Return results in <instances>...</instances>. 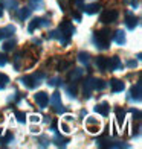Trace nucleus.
Returning a JSON list of instances; mask_svg holds the SVG:
<instances>
[{
    "instance_id": "obj_27",
    "label": "nucleus",
    "mask_w": 142,
    "mask_h": 149,
    "mask_svg": "<svg viewBox=\"0 0 142 149\" xmlns=\"http://www.w3.org/2000/svg\"><path fill=\"white\" fill-rule=\"evenodd\" d=\"M15 49V41L12 40V41H6L5 44H3V50L5 52H12Z\"/></svg>"
},
{
    "instance_id": "obj_23",
    "label": "nucleus",
    "mask_w": 142,
    "mask_h": 149,
    "mask_svg": "<svg viewBox=\"0 0 142 149\" xmlns=\"http://www.w3.org/2000/svg\"><path fill=\"white\" fill-rule=\"evenodd\" d=\"M53 143L57 146H66V143H69V139L67 137H61L60 134H57L55 137H53Z\"/></svg>"
},
{
    "instance_id": "obj_45",
    "label": "nucleus",
    "mask_w": 142,
    "mask_h": 149,
    "mask_svg": "<svg viewBox=\"0 0 142 149\" xmlns=\"http://www.w3.org/2000/svg\"><path fill=\"white\" fill-rule=\"evenodd\" d=\"M64 119H66V120H67V122H70V120H73V117H72V116H66V117H64Z\"/></svg>"
},
{
    "instance_id": "obj_2",
    "label": "nucleus",
    "mask_w": 142,
    "mask_h": 149,
    "mask_svg": "<svg viewBox=\"0 0 142 149\" xmlns=\"http://www.w3.org/2000/svg\"><path fill=\"white\" fill-rule=\"evenodd\" d=\"M46 78V74L43 72H40V73H34V74H29V76H23L22 79H20V84L25 85L26 88H29V90H34L37 85L41 84V81Z\"/></svg>"
},
{
    "instance_id": "obj_16",
    "label": "nucleus",
    "mask_w": 142,
    "mask_h": 149,
    "mask_svg": "<svg viewBox=\"0 0 142 149\" xmlns=\"http://www.w3.org/2000/svg\"><path fill=\"white\" fill-rule=\"evenodd\" d=\"M0 5H2V8H6L9 11H17L18 2L17 0H0Z\"/></svg>"
},
{
    "instance_id": "obj_9",
    "label": "nucleus",
    "mask_w": 142,
    "mask_h": 149,
    "mask_svg": "<svg viewBox=\"0 0 142 149\" xmlns=\"http://www.w3.org/2000/svg\"><path fill=\"white\" fill-rule=\"evenodd\" d=\"M35 102L40 108H46L47 104H49V94L44 93V91H38L35 94Z\"/></svg>"
},
{
    "instance_id": "obj_35",
    "label": "nucleus",
    "mask_w": 142,
    "mask_h": 149,
    "mask_svg": "<svg viewBox=\"0 0 142 149\" xmlns=\"http://www.w3.org/2000/svg\"><path fill=\"white\" fill-rule=\"evenodd\" d=\"M72 3H73V6H77V8H83L84 0H72Z\"/></svg>"
},
{
    "instance_id": "obj_18",
    "label": "nucleus",
    "mask_w": 142,
    "mask_h": 149,
    "mask_svg": "<svg viewBox=\"0 0 142 149\" xmlns=\"http://www.w3.org/2000/svg\"><path fill=\"white\" fill-rule=\"evenodd\" d=\"M31 12H32V9L29 8V6H28V8H22V9L17 11V18L22 20V22H25V20L31 15Z\"/></svg>"
},
{
    "instance_id": "obj_19",
    "label": "nucleus",
    "mask_w": 142,
    "mask_h": 149,
    "mask_svg": "<svg viewBox=\"0 0 142 149\" xmlns=\"http://www.w3.org/2000/svg\"><path fill=\"white\" fill-rule=\"evenodd\" d=\"M113 40H115V43L119 44V46L125 44V32L124 31H116V32H115Z\"/></svg>"
},
{
    "instance_id": "obj_44",
    "label": "nucleus",
    "mask_w": 142,
    "mask_h": 149,
    "mask_svg": "<svg viewBox=\"0 0 142 149\" xmlns=\"http://www.w3.org/2000/svg\"><path fill=\"white\" fill-rule=\"evenodd\" d=\"M138 5H139L138 0H131V6H138Z\"/></svg>"
},
{
    "instance_id": "obj_24",
    "label": "nucleus",
    "mask_w": 142,
    "mask_h": 149,
    "mask_svg": "<svg viewBox=\"0 0 142 149\" xmlns=\"http://www.w3.org/2000/svg\"><path fill=\"white\" fill-rule=\"evenodd\" d=\"M115 113H116V120H118V123H119V125H122V123H124V119H125V113H124V110H121V108H116V110H115Z\"/></svg>"
},
{
    "instance_id": "obj_40",
    "label": "nucleus",
    "mask_w": 142,
    "mask_h": 149,
    "mask_svg": "<svg viewBox=\"0 0 142 149\" xmlns=\"http://www.w3.org/2000/svg\"><path fill=\"white\" fill-rule=\"evenodd\" d=\"M38 120H40V116H35V114L31 116V122H38Z\"/></svg>"
},
{
    "instance_id": "obj_26",
    "label": "nucleus",
    "mask_w": 142,
    "mask_h": 149,
    "mask_svg": "<svg viewBox=\"0 0 142 149\" xmlns=\"http://www.w3.org/2000/svg\"><path fill=\"white\" fill-rule=\"evenodd\" d=\"M29 8L31 9H43V3H41V0H31L29 2Z\"/></svg>"
},
{
    "instance_id": "obj_21",
    "label": "nucleus",
    "mask_w": 142,
    "mask_h": 149,
    "mask_svg": "<svg viewBox=\"0 0 142 149\" xmlns=\"http://www.w3.org/2000/svg\"><path fill=\"white\" fill-rule=\"evenodd\" d=\"M96 69L98 70H101V72H105V69H107V58L105 56H98L96 58Z\"/></svg>"
},
{
    "instance_id": "obj_20",
    "label": "nucleus",
    "mask_w": 142,
    "mask_h": 149,
    "mask_svg": "<svg viewBox=\"0 0 142 149\" xmlns=\"http://www.w3.org/2000/svg\"><path fill=\"white\" fill-rule=\"evenodd\" d=\"M83 73H84V70H83V69H73V70L69 73V79L75 82V81H78V79L83 78Z\"/></svg>"
},
{
    "instance_id": "obj_10",
    "label": "nucleus",
    "mask_w": 142,
    "mask_h": 149,
    "mask_svg": "<svg viewBox=\"0 0 142 149\" xmlns=\"http://www.w3.org/2000/svg\"><path fill=\"white\" fill-rule=\"evenodd\" d=\"M141 87H142L141 82H136L130 90V99L134 102H141Z\"/></svg>"
},
{
    "instance_id": "obj_37",
    "label": "nucleus",
    "mask_w": 142,
    "mask_h": 149,
    "mask_svg": "<svg viewBox=\"0 0 142 149\" xmlns=\"http://www.w3.org/2000/svg\"><path fill=\"white\" fill-rule=\"evenodd\" d=\"M6 61H8V59H6V56L3 55V53H0V65L3 67V65L6 64Z\"/></svg>"
},
{
    "instance_id": "obj_46",
    "label": "nucleus",
    "mask_w": 142,
    "mask_h": 149,
    "mask_svg": "<svg viewBox=\"0 0 142 149\" xmlns=\"http://www.w3.org/2000/svg\"><path fill=\"white\" fill-rule=\"evenodd\" d=\"M3 17V8H2V5H0V18Z\"/></svg>"
},
{
    "instance_id": "obj_30",
    "label": "nucleus",
    "mask_w": 142,
    "mask_h": 149,
    "mask_svg": "<svg viewBox=\"0 0 142 149\" xmlns=\"http://www.w3.org/2000/svg\"><path fill=\"white\" fill-rule=\"evenodd\" d=\"M61 82H63L61 78H51L47 84H49L51 87H58V85H61Z\"/></svg>"
},
{
    "instance_id": "obj_36",
    "label": "nucleus",
    "mask_w": 142,
    "mask_h": 149,
    "mask_svg": "<svg viewBox=\"0 0 142 149\" xmlns=\"http://www.w3.org/2000/svg\"><path fill=\"white\" fill-rule=\"evenodd\" d=\"M67 67H70V63H67V61H63V63H60V70H64Z\"/></svg>"
},
{
    "instance_id": "obj_42",
    "label": "nucleus",
    "mask_w": 142,
    "mask_h": 149,
    "mask_svg": "<svg viewBox=\"0 0 142 149\" xmlns=\"http://www.w3.org/2000/svg\"><path fill=\"white\" fill-rule=\"evenodd\" d=\"M136 61H128V63H127V65H130V67H136Z\"/></svg>"
},
{
    "instance_id": "obj_29",
    "label": "nucleus",
    "mask_w": 142,
    "mask_h": 149,
    "mask_svg": "<svg viewBox=\"0 0 142 149\" xmlns=\"http://www.w3.org/2000/svg\"><path fill=\"white\" fill-rule=\"evenodd\" d=\"M105 82L103 79H95V90H103V88H105Z\"/></svg>"
},
{
    "instance_id": "obj_4",
    "label": "nucleus",
    "mask_w": 142,
    "mask_h": 149,
    "mask_svg": "<svg viewBox=\"0 0 142 149\" xmlns=\"http://www.w3.org/2000/svg\"><path fill=\"white\" fill-rule=\"evenodd\" d=\"M49 24H51V22H49L47 18H43V17H35V18H32V22L29 23L28 31H29V32H34V31L38 29V28H47Z\"/></svg>"
},
{
    "instance_id": "obj_15",
    "label": "nucleus",
    "mask_w": 142,
    "mask_h": 149,
    "mask_svg": "<svg viewBox=\"0 0 142 149\" xmlns=\"http://www.w3.org/2000/svg\"><path fill=\"white\" fill-rule=\"evenodd\" d=\"M92 90H95V79L93 78H89L84 82V96L86 97H90Z\"/></svg>"
},
{
    "instance_id": "obj_12",
    "label": "nucleus",
    "mask_w": 142,
    "mask_h": 149,
    "mask_svg": "<svg viewBox=\"0 0 142 149\" xmlns=\"http://www.w3.org/2000/svg\"><path fill=\"white\" fill-rule=\"evenodd\" d=\"M95 111H96L98 114H101V116H109L110 105L107 104V102H101V104H98L96 107H95Z\"/></svg>"
},
{
    "instance_id": "obj_3",
    "label": "nucleus",
    "mask_w": 142,
    "mask_h": 149,
    "mask_svg": "<svg viewBox=\"0 0 142 149\" xmlns=\"http://www.w3.org/2000/svg\"><path fill=\"white\" fill-rule=\"evenodd\" d=\"M49 102H51V105L53 107V111H55V113H58V114L66 113V108H64L63 104H61V93L55 91V93L52 94V97L49 99Z\"/></svg>"
},
{
    "instance_id": "obj_11",
    "label": "nucleus",
    "mask_w": 142,
    "mask_h": 149,
    "mask_svg": "<svg viewBox=\"0 0 142 149\" xmlns=\"http://www.w3.org/2000/svg\"><path fill=\"white\" fill-rule=\"evenodd\" d=\"M12 33H15V28L12 24H8L5 28L0 29V40H5L8 37H12Z\"/></svg>"
},
{
    "instance_id": "obj_32",
    "label": "nucleus",
    "mask_w": 142,
    "mask_h": 149,
    "mask_svg": "<svg viewBox=\"0 0 142 149\" xmlns=\"http://www.w3.org/2000/svg\"><path fill=\"white\" fill-rule=\"evenodd\" d=\"M20 59H22V53H17L14 56V67L15 70H20Z\"/></svg>"
},
{
    "instance_id": "obj_39",
    "label": "nucleus",
    "mask_w": 142,
    "mask_h": 149,
    "mask_svg": "<svg viewBox=\"0 0 142 149\" xmlns=\"http://www.w3.org/2000/svg\"><path fill=\"white\" fill-rule=\"evenodd\" d=\"M61 130H63L64 132H70V131H69V126H67L66 123H61Z\"/></svg>"
},
{
    "instance_id": "obj_14",
    "label": "nucleus",
    "mask_w": 142,
    "mask_h": 149,
    "mask_svg": "<svg viewBox=\"0 0 142 149\" xmlns=\"http://www.w3.org/2000/svg\"><path fill=\"white\" fill-rule=\"evenodd\" d=\"M125 24H127L128 29H134L138 26V18L134 17L131 12H127V15H125Z\"/></svg>"
},
{
    "instance_id": "obj_31",
    "label": "nucleus",
    "mask_w": 142,
    "mask_h": 149,
    "mask_svg": "<svg viewBox=\"0 0 142 149\" xmlns=\"http://www.w3.org/2000/svg\"><path fill=\"white\" fill-rule=\"evenodd\" d=\"M15 119L20 122V123H25L26 122V114L23 111H15Z\"/></svg>"
},
{
    "instance_id": "obj_13",
    "label": "nucleus",
    "mask_w": 142,
    "mask_h": 149,
    "mask_svg": "<svg viewBox=\"0 0 142 149\" xmlns=\"http://www.w3.org/2000/svg\"><path fill=\"white\" fill-rule=\"evenodd\" d=\"M110 88H112L113 93H119L125 88V85H124L122 81H119V79H112L110 81Z\"/></svg>"
},
{
    "instance_id": "obj_25",
    "label": "nucleus",
    "mask_w": 142,
    "mask_h": 149,
    "mask_svg": "<svg viewBox=\"0 0 142 149\" xmlns=\"http://www.w3.org/2000/svg\"><path fill=\"white\" fill-rule=\"evenodd\" d=\"M66 93L69 94L70 97H75V96H77V85H75V84L67 85V87H66Z\"/></svg>"
},
{
    "instance_id": "obj_43",
    "label": "nucleus",
    "mask_w": 142,
    "mask_h": 149,
    "mask_svg": "<svg viewBox=\"0 0 142 149\" xmlns=\"http://www.w3.org/2000/svg\"><path fill=\"white\" fill-rule=\"evenodd\" d=\"M51 128H52V131H57V122H55V120L52 122V126H51Z\"/></svg>"
},
{
    "instance_id": "obj_8",
    "label": "nucleus",
    "mask_w": 142,
    "mask_h": 149,
    "mask_svg": "<svg viewBox=\"0 0 142 149\" xmlns=\"http://www.w3.org/2000/svg\"><path fill=\"white\" fill-rule=\"evenodd\" d=\"M58 29L61 31L66 37H72L73 33H75L77 31H75V28H73V24L70 23V22H67V20H64V22H61L60 23V26H58Z\"/></svg>"
},
{
    "instance_id": "obj_1",
    "label": "nucleus",
    "mask_w": 142,
    "mask_h": 149,
    "mask_svg": "<svg viewBox=\"0 0 142 149\" xmlns=\"http://www.w3.org/2000/svg\"><path fill=\"white\" fill-rule=\"evenodd\" d=\"M92 41L95 44L96 49H109L110 47V31L109 29H103V31H98L93 33L92 37Z\"/></svg>"
},
{
    "instance_id": "obj_6",
    "label": "nucleus",
    "mask_w": 142,
    "mask_h": 149,
    "mask_svg": "<svg viewBox=\"0 0 142 149\" xmlns=\"http://www.w3.org/2000/svg\"><path fill=\"white\" fill-rule=\"evenodd\" d=\"M47 38H51V40H58V41L61 43L63 46H69V41H70L69 37H66L60 29H58V31H52V32H49Z\"/></svg>"
},
{
    "instance_id": "obj_22",
    "label": "nucleus",
    "mask_w": 142,
    "mask_h": 149,
    "mask_svg": "<svg viewBox=\"0 0 142 149\" xmlns=\"http://www.w3.org/2000/svg\"><path fill=\"white\" fill-rule=\"evenodd\" d=\"M78 59H79V63H83V64L87 65V64L90 63V53L89 52H84V50L79 52L78 53Z\"/></svg>"
},
{
    "instance_id": "obj_33",
    "label": "nucleus",
    "mask_w": 142,
    "mask_h": 149,
    "mask_svg": "<svg viewBox=\"0 0 142 149\" xmlns=\"http://www.w3.org/2000/svg\"><path fill=\"white\" fill-rule=\"evenodd\" d=\"M12 139H14V135H12V132H8V134L5 135V137L2 139V145H6V143H8V141H11Z\"/></svg>"
},
{
    "instance_id": "obj_7",
    "label": "nucleus",
    "mask_w": 142,
    "mask_h": 149,
    "mask_svg": "<svg viewBox=\"0 0 142 149\" xmlns=\"http://www.w3.org/2000/svg\"><path fill=\"white\" fill-rule=\"evenodd\" d=\"M122 69V63L118 56H112V58H107V69L105 70H110V72H116Z\"/></svg>"
},
{
    "instance_id": "obj_28",
    "label": "nucleus",
    "mask_w": 142,
    "mask_h": 149,
    "mask_svg": "<svg viewBox=\"0 0 142 149\" xmlns=\"http://www.w3.org/2000/svg\"><path fill=\"white\" fill-rule=\"evenodd\" d=\"M8 82H9V78L3 73H0V90H3L5 87L8 85Z\"/></svg>"
},
{
    "instance_id": "obj_38",
    "label": "nucleus",
    "mask_w": 142,
    "mask_h": 149,
    "mask_svg": "<svg viewBox=\"0 0 142 149\" xmlns=\"http://www.w3.org/2000/svg\"><path fill=\"white\" fill-rule=\"evenodd\" d=\"M131 113H133V117H136V120L141 119V113H139V110H131Z\"/></svg>"
},
{
    "instance_id": "obj_34",
    "label": "nucleus",
    "mask_w": 142,
    "mask_h": 149,
    "mask_svg": "<svg viewBox=\"0 0 142 149\" xmlns=\"http://www.w3.org/2000/svg\"><path fill=\"white\" fill-rule=\"evenodd\" d=\"M38 141H40V146H43V148L49 145V140H47L46 137H40V139H38Z\"/></svg>"
},
{
    "instance_id": "obj_5",
    "label": "nucleus",
    "mask_w": 142,
    "mask_h": 149,
    "mask_svg": "<svg viewBox=\"0 0 142 149\" xmlns=\"http://www.w3.org/2000/svg\"><path fill=\"white\" fill-rule=\"evenodd\" d=\"M118 11H115V9H105L103 14H101V17H99V22L101 23H104V24H107V23H113V22H116L118 20Z\"/></svg>"
},
{
    "instance_id": "obj_41",
    "label": "nucleus",
    "mask_w": 142,
    "mask_h": 149,
    "mask_svg": "<svg viewBox=\"0 0 142 149\" xmlns=\"http://www.w3.org/2000/svg\"><path fill=\"white\" fill-rule=\"evenodd\" d=\"M73 18H75L77 22H79V20H81V15L78 14V12H73Z\"/></svg>"
},
{
    "instance_id": "obj_17",
    "label": "nucleus",
    "mask_w": 142,
    "mask_h": 149,
    "mask_svg": "<svg viewBox=\"0 0 142 149\" xmlns=\"http://www.w3.org/2000/svg\"><path fill=\"white\" fill-rule=\"evenodd\" d=\"M99 9H101V6H99L98 3H92V5H86V6H83V11L86 12V14H89V15L96 14Z\"/></svg>"
}]
</instances>
